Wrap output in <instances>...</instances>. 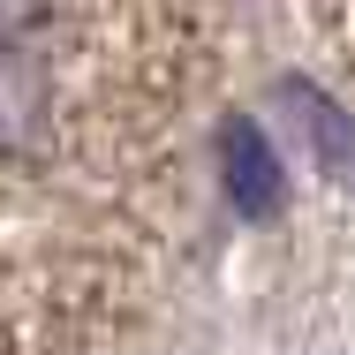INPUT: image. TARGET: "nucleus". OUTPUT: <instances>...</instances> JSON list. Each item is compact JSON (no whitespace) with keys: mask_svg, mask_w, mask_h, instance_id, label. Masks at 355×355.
<instances>
[{"mask_svg":"<svg viewBox=\"0 0 355 355\" xmlns=\"http://www.w3.org/2000/svg\"><path fill=\"white\" fill-rule=\"evenodd\" d=\"M219 182H227V205L242 219H272L280 212V151L265 144L257 121H219Z\"/></svg>","mask_w":355,"mask_h":355,"instance_id":"1","label":"nucleus"},{"mask_svg":"<svg viewBox=\"0 0 355 355\" xmlns=\"http://www.w3.org/2000/svg\"><path fill=\"white\" fill-rule=\"evenodd\" d=\"M280 106L295 114V129L310 137L318 166H325L333 182H348V189H355V121L318 91V83H302V76H287V83H280Z\"/></svg>","mask_w":355,"mask_h":355,"instance_id":"2","label":"nucleus"},{"mask_svg":"<svg viewBox=\"0 0 355 355\" xmlns=\"http://www.w3.org/2000/svg\"><path fill=\"white\" fill-rule=\"evenodd\" d=\"M46 98H53V83H46V69H38V53L0 46V151H23V144L38 137Z\"/></svg>","mask_w":355,"mask_h":355,"instance_id":"3","label":"nucleus"},{"mask_svg":"<svg viewBox=\"0 0 355 355\" xmlns=\"http://www.w3.org/2000/svg\"><path fill=\"white\" fill-rule=\"evenodd\" d=\"M53 8H61V0H0V46H15L23 31H38Z\"/></svg>","mask_w":355,"mask_h":355,"instance_id":"4","label":"nucleus"}]
</instances>
